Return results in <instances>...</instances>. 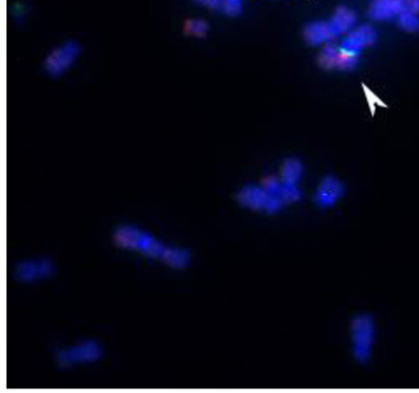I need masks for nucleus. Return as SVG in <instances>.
I'll return each instance as SVG.
<instances>
[{
    "label": "nucleus",
    "instance_id": "obj_1",
    "mask_svg": "<svg viewBox=\"0 0 419 393\" xmlns=\"http://www.w3.org/2000/svg\"><path fill=\"white\" fill-rule=\"evenodd\" d=\"M114 239L115 244L121 248L161 261L163 260L169 247L150 231L134 225L119 226L114 231Z\"/></svg>",
    "mask_w": 419,
    "mask_h": 393
},
{
    "label": "nucleus",
    "instance_id": "obj_2",
    "mask_svg": "<svg viewBox=\"0 0 419 393\" xmlns=\"http://www.w3.org/2000/svg\"><path fill=\"white\" fill-rule=\"evenodd\" d=\"M376 328L375 320L370 315H358L351 325L353 353L358 362H367L372 357L375 347Z\"/></svg>",
    "mask_w": 419,
    "mask_h": 393
},
{
    "label": "nucleus",
    "instance_id": "obj_3",
    "mask_svg": "<svg viewBox=\"0 0 419 393\" xmlns=\"http://www.w3.org/2000/svg\"><path fill=\"white\" fill-rule=\"evenodd\" d=\"M236 198L244 208L268 214H277L286 205L281 198L271 195L265 188L256 186H246L241 188Z\"/></svg>",
    "mask_w": 419,
    "mask_h": 393
},
{
    "label": "nucleus",
    "instance_id": "obj_4",
    "mask_svg": "<svg viewBox=\"0 0 419 393\" xmlns=\"http://www.w3.org/2000/svg\"><path fill=\"white\" fill-rule=\"evenodd\" d=\"M103 355V346L95 341L88 340L60 349L56 359L61 367L70 368L82 363L96 362Z\"/></svg>",
    "mask_w": 419,
    "mask_h": 393
},
{
    "label": "nucleus",
    "instance_id": "obj_5",
    "mask_svg": "<svg viewBox=\"0 0 419 393\" xmlns=\"http://www.w3.org/2000/svg\"><path fill=\"white\" fill-rule=\"evenodd\" d=\"M375 36V32L372 27H359L343 40L339 50L341 58L349 61H358V56L363 48L373 44Z\"/></svg>",
    "mask_w": 419,
    "mask_h": 393
},
{
    "label": "nucleus",
    "instance_id": "obj_6",
    "mask_svg": "<svg viewBox=\"0 0 419 393\" xmlns=\"http://www.w3.org/2000/svg\"><path fill=\"white\" fill-rule=\"evenodd\" d=\"M80 47L77 43L68 42L54 49L45 61V68L53 76L63 74L77 60Z\"/></svg>",
    "mask_w": 419,
    "mask_h": 393
},
{
    "label": "nucleus",
    "instance_id": "obj_7",
    "mask_svg": "<svg viewBox=\"0 0 419 393\" xmlns=\"http://www.w3.org/2000/svg\"><path fill=\"white\" fill-rule=\"evenodd\" d=\"M55 265L50 258H40L36 260H23L16 265L13 276L18 281L32 282L52 276Z\"/></svg>",
    "mask_w": 419,
    "mask_h": 393
},
{
    "label": "nucleus",
    "instance_id": "obj_8",
    "mask_svg": "<svg viewBox=\"0 0 419 393\" xmlns=\"http://www.w3.org/2000/svg\"><path fill=\"white\" fill-rule=\"evenodd\" d=\"M343 195V185L334 177H326L317 190L315 202L322 208H332L336 205Z\"/></svg>",
    "mask_w": 419,
    "mask_h": 393
},
{
    "label": "nucleus",
    "instance_id": "obj_9",
    "mask_svg": "<svg viewBox=\"0 0 419 393\" xmlns=\"http://www.w3.org/2000/svg\"><path fill=\"white\" fill-rule=\"evenodd\" d=\"M406 8V0H375L370 8L369 15L372 20H387L396 17Z\"/></svg>",
    "mask_w": 419,
    "mask_h": 393
},
{
    "label": "nucleus",
    "instance_id": "obj_10",
    "mask_svg": "<svg viewBox=\"0 0 419 393\" xmlns=\"http://www.w3.org/2000/svg\"><path fill=\"white\" fill-rule=\"evenodd\" d=\"M356 13L353 11L346 9L345 7H341L335 12L332 20L327 24H329L332 36L335 37L351 29L353 24L356 23Z\"/></svg>",
    "mask_w": 419,
    "mask_h": 393
},
{
    "label": "nucleus",
    "instance_id": "obj_11",
    "mask_svg": "<svg viewBox=\"0 0 419 393\" xmlns=\"http://www.w3.org/2000/svg\"><path fill=\"white\" fill-rule=\"evenodd\" d=\"M305 39L311 45H320L334 39L327 23H311L305 29Z\"/></svg>",
    "mask_w": 419,
    "mask_h": 393
},
{
    "label": "nucleus",
    "instance_id": "obj_12",
    "mask_svg": "<svg viewBox=\"0 0 419 393\" xmlns=\"http://www.w3.org/2000/svg\"><path fill=\"white\" fill-rule=\"evenodd\" d=\"M162 262L174 269L186 268L190 262V252L181 247L169 246Z\"/></svg>",
    "mask_w": 419,
    "mask_h": 393
},
{
    "label": "nucleus",
    "instance_id": "obj_13",
    "mask_svg": "<svg viewBox=\"0 0 419 393\" xmlns=\"http://www.w3.org/2000/svg\"><path fill=\"white\" fill-rule=\"evenodd\" d=\"M303 174L302 164L297 160H289L284 163L281 171V182L289 188H297Z\"/></svg>",
    "mask_w": 419,
    "mask_h": 393
},
{
    "label": "nucleus",
    "instance_id": "obj_14",
    "mask_svg": "<svg viewBox=\"0 0 419 393\" xmlns=\"http://www.w3.org/2000/svg\"><path fill=\"white\" fill-rule=\"evenodd\" d=\"M399 23L400 26L405 30L415 32L419 31V17L418 13L413 12L407 8L400 13L399 16Z\"/></svg>",
    "mask_w": 419,
    "mask_h": 393
},
{
    "label": "nucleus",
    "instance_id": "obj_15",
    "mask_svg": "<svg viewBox=\"0 0 419 393\" xmlns=\"http://www.w3.org/2000/svg\"><path fill=\"white\" fill-rule=\"evenodd\" d=\"M338 56H339V51L333 44L327 45L321 53V58H320V63L322 66L327 67V68H332L336 67Z\"/></svg>",
    "mask_w": 419,
    "mask_h": 393
},
{
    "label": "nucleus",
    "instance_id": "obj_16",
    "mask_svg": "<svg viewBox=\"0 0 419 393\" xmlns=\"http://www.w3.org/2000/svg\"><path fill=\"white\" fill-rule=\"evenodd\" d=\"M243 0H223L221 9L229 16H238L243 12Z\"/></svg>",
    "mask_w": 419,
    "mask_h": 393
},
{
    "label": "nucleus",
    "instance_id": "obj_17",
    "mask_svg": "<svg viewBox=\"0 0 419 393\" xmlns=\"http://www.w3.org/2000/svg\"><path fill=\"white\" fill-rule=\"evenodd\" d=\"M187 30L195 36H204L208 31V24L202 20H193L188 23Z\"/></svg>",
    "mask_w": 419,
    "mask_h": 393
},
{
    "label": "nucleus",
    "instance_id": "obj_18",
    "mask_svg": "<svg viewBox=\"0 0 419 393\" xmlns=\"http://www.w3.org/2000/svg\"><path fill=\"white\" fill-rule=\"evenodd\" d=\"M363 88H364V92L366 94L368 102H369V106L370 109V111H372V114H375V106L378 104V106L387 107L386 104L383 103V101H381L375 94H373L372 91L367 87L366 85L363 83Z\"/></svg>",
    "mask_w": 419,
    "mask_h": 393
},
{
    "label": "nucleus",
    "instance_id": "obj_19",
    "mask_svg": "<svg viewBox=\"0 0 419 393\" xmlns=\"http://www.w3.org/2000/svg\"><path fill=\"white\" fill-rule=\"evenodd\" d=\"M195 1L211 9H221L223 0H195Z\"/></svg>",
    "mask_w": 419,
    "mask_h": 393
},
{
    "label": "nucleus",
    "instance_id": "obj_20",
    "mask_svg": "<svg viewBox=\"0 0 419 393\" xmlns=\"http://www.w3.org/2000/svg\"><path fill=\"white\" fill-rule=\"evenodd\" d=\"M406 8L413 12L419 13V0H406Z\"/></svg>",
    "mask_w": 419,
    "mask_h": 393
}]
</instances>
